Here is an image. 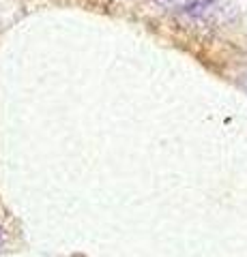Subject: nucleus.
Segmentation results:
<instances>
[{
  "mask_svg": "<svg viewBox=\"0 0 247 257\" xmlns=\"http://www.w3.org/2000/svg\"><path fill=\"white\" fill-rule=\"evenodd\" d=\"M155 3H157L159 7H170V5L177 3V0H155Z\"/></svg>",
  "mask_w": 247,
  "mask_h": 257,
  "instance_id": "f257e3e1",
  "label": "nucleus"
},
{
  "mask_svg": "<svg viewBox=\"0 0 247 257\" xmlns=\"http://www.w3.org/2000/svg\"><path fill=\"white\" fill-rule=\"evenodd\" d=\"M3 242H5V236H3V229H0V246H3Z\"/></svg>",
  "mask_w": 247,
  "mask_h": 257,
  "instance_id": "f03ea898",
  "label": "nucleus"
}]
</instances>
